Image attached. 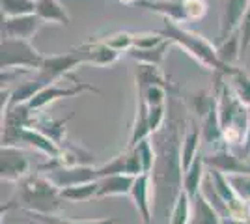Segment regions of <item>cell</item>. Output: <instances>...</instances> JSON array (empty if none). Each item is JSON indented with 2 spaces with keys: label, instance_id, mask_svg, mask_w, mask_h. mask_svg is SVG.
<instances>
[{
  "label": "cell",
  "instance_id": "d4e9b609",
  "mask_svg": "<svg viewBox=\"0 0 250 224\" xmlns=\"http://www.w3.org/2000/svg\"><path fill=\"white\" fill-rule=\"evenodd\" d=\"M217 53H219L220 62L228 67H233V64L239 60L241 56V34L235 32L233 36H229L228 40L219 43L217 47Z\"/></svg>",
  "mask_w": 250,
  "mask_h": 224
},
{
  "label": "cell",
  "instance_id": "52a82bcc",
  "mask_svg": "<svg viewBox=\"0 0 250 224\" xmlns=\"http://www.w3.org/2000/svg\"><path fill=\"white\" fill-rule=\"evenodd\" d=\"M81 92H95V94H99L97 88L86 84V82H81V81L77 79V82H75L73 86H67V88H62V86H58V84L45 86L42 92H38L26 105H28V108H30L32 112H40V110H43L45 107L52 105L54 101H58V99H62V97H73V96H77V94H81Z\"/></svg>",
  "mask_w": 250,
  "mask_h": 224
},
{
  "label": "cell",
  "instance_id": "4dcf8cb0",
  "mask_svg": "<svg viewBox=\"0 0 250 224\" xmlns=\"http://www.w3.org/2000/svg\"><path fill=\"white\" fill-rule=\"evenodd\" d=\"M167 120V105H159V107H147V123L151 135H155L161 131L163 123Z\"/></svg>",
  "mask_w": 250,
  "mask_h": 224
},
{
  "label": "cell",
  "instance_id": "7a4b0ae2",
  "mask_svg": "<svg viewBox=\"0 0 250 224\" xmlns=\"http://www.w3.org/2000/svg\"><path fill=\"white\" fill-rule=\"evenodd\" d=\"M167 38L168 41H172L174 45L181 47L185 53L194 58L202 67L211 69L213 73H224L231 75L235 67H228L220 62L219 53H217V47H213V43H209L204 36H200L196 32H190L187 28H183L181 24L165 19V26L159 30Z\"/></svg>",
  "mask_w": 250,
  "mask_h": 224
},
{
  "label": "cell",
  "instance_id": "83f0119b",
  "mask_svg": "<svg viewBox=\"0 0 250 224\" xmlns=\"http://www.w3.org/2000/svg\"><path fill=\"white\" fill-rule=\"evenodd\" d=\"M110 49H114L118 53H129L133 47H135V34L131 32H114V34H108L101 38Z\"/></svg>",
  "mask_w": 250,
  "mask_h": 224
},
{
  "label": "cell",
  "instance_id": "d6986e66",
  "mask_svg": "<svg viewBox=\"0 0 250 224\" xmlns=\"http://www.w3.org/2000/svg\"><path fill=\"white\" fill-rule=\"evenodd\" d=\"M200 142H202V127L192 123L185 133V137L181 139V172L188 170V166L198 157Z\"/></svg>",
  "mask_w": 250,
  "mask_h": 224
},
{
  "label": "cell",
  "instance_id": "5bb4252c",
  "mask_svg": "<svg viewBox=\"0 0 250 224\" xmlns=\"http://www.w3.org/2000/svg\"><path fill=\"white\" fill-rule=\"evenodd\" d=\"M138 6L163 15L167 21L177 22V24L179 22H187L185 0H140Z\"/></svg>",
  "mask_w": 250,
  "mask_h": 224
},
{
  "label": "cell",
  "instance_id": "836d02e7",
  "mask_svg": "<svg viewBox=\"0 0 250 224\" xmlns=\"http://www.w3.org/2000/svg\"><path fill=\"white\" fill-rule=\"evenodd\" d=\"M241 54L247 53V49L250 47V4H249V10L245 13V19L241 22Z\"/></svg>",
  "mask_w": 250,
  "mask_h": 224
},
{
  "label": "cell",
  "instance_id": "4fadbf2b",
  "mask_svg": "<svg viewBox=\"0 0 250 224\" xmlns=\"http://www.w3.org/2000/svg\"><path fill=\"white\" fill-rule=\"evenodd\" d=\"M43 21L36 15H22V17H11V19H4V38H13V40H24L30 41L32 38L38 34L42 28Z\"/></svg>",
  "mask_w": 250,
  "mask_h": 224
},
{
  "label": "cell",
  "instance_id": "f1b7e54d",
  "mask_svg": "<svg viewBox=\"0 0 250 224\" xmlns=\"http://www.w3.org/2000/svg\"><path fill=\"white\" fill-rule=\"evenodd\" d=\"M135 149L138 151V157L142 161V170L144 174H151L155 170V164H157V151L151 144V140L146 139L142 140L138 146H135Z\"/></svg>",
  "mask_w": 250,
  "mask_h": 224
},
{
  "label": "cell",
  "instance_id": "2e32d148",
  "mask_svg": "<svg viewBox=\"0 0 250 224\" xmlns=\"http://www.w3.org/2000/svg\"><path fill=\"white\" fill-rule=\"evenodd\" d=\"M21 142H26L34 149L42 151L43 155H47L49 159H56L62 153V146H58L52 139H49L45 133H42L36 127H26L21 133Z\"/></svg>",
  "mask_w": 250,
  "mask_h": 224
},
{
  "label": "cell",
  "instance_id": "ba28073f",
  "mask_svg": "<svg viewBox=\"0 0 250 224\" xmlns=\"http://www.w3.org/2000/svg\"><path fill=\"white\" fill-rule=\"evenodd\" d=\"M60 191L67 187H75L81 183L97 182V168L92 164H79V166H56L49 172H43Z\"/></svg>",
  "mask_w": 250,
  "mask_h": 224
},
{
  "label": "cell",
  "instance_id": "f546056e",
  "mask_svg": "<svg viewBox=\"0 0 250 224\" xmlns=\"http://www.w3.org/2000/svg\"><path fill=\"white\" fill-rule=\"evenodd\" d=\"M228 182L241 200L245 204H250V174H233V176H228Z\"/></svg>",
  "mask_w": 250,
  "mask_h": 224
},
{
  "label": "cell",
  "instance_id": "44dd1931",
  "mask_svg": "<svg viewBox=\"0 0 250 224\" xmlns=\"http://www.w3.org/2000/svg\"><path fill=\"white\" fill-rule=\"evenodd\" d=\"M170 45H174V43L167 40L165 43L157 45L153 49H131L127 54L135 60L136 64L157 65V67H161L163 60L167 58V53H168V49H170Z\"/></svg>",
  "mask_w": 250,
  "mask_h": 224
},
{
  "label": "cell",
  "instance_id": "30bf717a",
  "mask_svg": "<svg viewBox=\"0 0 250 224\" xmlns=\"http://www.w3.org/2000/svg\"><path fill=\"white\" fill-rule=\"evenodd\" d=\"M75 53L81 56L84 64H92V65H99V67H104V65H112L120 58V53L110 49L106 43L97 38V40H88V41L81 43L79 47L73 49Z\"/></svg>",
  "mask_w": 250,
  "mask_h": 224
},
{
  "label": "cell",
  "instance_id": "74e56055",
  "mask_svg": "<svg viewBox=\"0 0 250 224\" xmlns=\"http://www.w3.org/2000/svg\"><path fill=\"white\" fill-rule=\"evenodd\" d=\"M249 211H250V204H249Z\"/></svg>",
  "mask_w": 250,
  "mask_h": 224
},
{
  "label": "cell",
  "instance_id": "603a6c76",
  "mask_svg": "<svg viewBox=\"0 0 250 224\" xmlns=\"http://www.w3.org/2000/svg\"><path fill=\"white\" fill-rule=\"evenodd\" d=\"M97 191H99V182H90V183H81V185H75V187L62 189L60 196H62L65 202L83 204L92 200V198H97Z\"/></svg>",
  "mask_w": 250,
  "mask_h": 224
},
{
  "label": "cell",
  "instance_id": "9a60e30c",
  "mask_svg": "<svg viewBox=\"0 0 250 224\" xmlns=\"http://www.w3.org/2000/svg\"><path fill=\"white\" fill-rule=\"evenodd\" d=\"M135 180H136L135 176H127V174L99 178L97 180L99 182L97 198H106V196H131Z\"/></svg>",
  "mask_w": 250,
  "mask_h": 224
},
{
  "label": "cell",
  "instance_id": "d590c367",
  "mask_svg": "<svg viewBox=\"0 0 250 224\" xmlns=\"http://www.w3.org/2000/svg\"><path fill=\"white\" fill-rule=\"evenodd\" d=\"M120 4H125V6H131V4H138L140 0H118Z\"/></svg>",
  "mask_w": 250,
  "mask_h": 224
},
{
  "label": "cell",
  "instance_id": "ffe728a7",
  "mask_svg": "<svg viewBox=\"0 0 250 224\" xmlns=\"http://www.w3.org/2000/svg\"><path fill=\"white\" fill-rule=\"evenodd\" d=\"M190 224H224V219L209 205V202L204 198V194L198 192L192 198V221H190Z\"/></svg>",
  "mask_w": 250,
  "mask_h": 224
},
{
  "label": "cell",
  "instance_id": "e575fe53",
  "mask_svg": "<svg viewBox=\"0 0 250 224\" xmlns=\"http://www.w3.org/2000/svg\"><path fill=\"white\" fill-rule=\"evenodd\" d=\"M243 151H245V155H247V157H250V108H249V127H247V137H245Z\"/></svg>",
  "mask_w": 250,
  "mask_h": 224
},
{
  "label": "cell",
  "instance_id": "7c38bea8",
  "mask_svg": "<svg viewBox=\"0 0 250 224\" xmlns=\"http://www.w3.org/2000/svg\"><path fill=\"white\" fill-rule=\"evenodd\" d=\"M131 200L135 204L136 211L142 224H153V213H151V174H140L135 180Z\"/></svg>",
  "mask_w": 250,
  "mask_h": 224
},
{
  "label": "cell",
  "instance_id": "ac0fdd59",
  "mask_svg": "<svg viewBox=\"0 0 250 224\" xmlns=\"http://www.w3.org/2000/svg\"><path fill=\"white\" fill-rule=\"evenodd\" d=\"M36 15L43 22H56L62 26H69L71 22L67 10L58 0H36Z\"/></svg>",
  "mask_w": 250,
  "mask_h": 224
},
{
  "label": "cell",
  "instance_id": "3957f363",
  "mask_svg": "<svg viewBox=\"0 0 250 224\" xmlns=\"http://www.w3.org/2000/svg\"><path fill=\"white\" fill-rule=\"evenodd\" d=\"M17 198H19L17 204L19 207H22L24 213L54 217L62 211L63 198L60 196V189L45 174H36L22 180Z\"/></svg>",
  "mask_w": 250,
  "mask_h": 224
},
{
  "label": "cell",
  "instance_id": "7402d4cb",
  "mask_svg": "<svg viewBox=\"0 0 250 224\" xmlns=\"http://www.w3.org/2000/svg\"><path fill=\"white\" fill-rule=\"evenodd\" d=\"M190 221H192V198L181 189L176 202L172 204L168 224H190Z\"/></svg>",
  "mask_w": 250,
  "mask_h": 224
},
{
  "label": "cell",
  "instance_id": "8fae6325",
  "mask_svg": "<svg viewBox=\"0 0 250 224\" xmlns=\"http://www.w3.org/2000/svg\"><path fill=\"white\" fill-rule=\"evenodd\" d=\"M250 0H226L224 8L220 13V30L219 38L220 41L228 40L229 36L239 32L241 22L245 19V13L249 10Z\"/></svg>",
  "mask_w": 250,
  "mask_h": 224
},
{
  "label": "cell",
  "instance_id": "1f68e13d",
  "mask_svg": "<svg viewBox=\"0 0 250 224\" xmlns=\"http://www.w3.org/2000/svg\"><path fill=\"white\" fill-rule=\"evenodd\" d=\"M167 41V38L161 32H146V34H135V47L133 49H153L157 45Z\"/></svg>",
  "mask_w": 250,
  "mask_h": 224
},
{
  "label": "cell",
  "instance_id": "4316f807",
  "mask_svg": "<svg viewBox=\"0 0 250 224\" xmlns=\"http://www.w3.org/2000/svg\"><path fill=\"white\" fill-rule=\"evenodd\" d=\"M36 13V0H2V15L6 19Z\"/></svg>",
  "mask_w": 250,
  "mask_h": 224
},
{
  "label": "cell",
  "instance_id": "8992f818",
  "mask_svg": "<svg viewBox=\"0 0 250 224\" xmlns=\"http://www.w3.org/2000/svg\"><path fill=\"white\" fill-rule=\"evenodd\" d=\"M30 176V161L17 146H2L0 149V178L6 183H19Z\"/></svg>",
  "mask_w": 250,
  "mask_h": 224
},
{
  "label": "cell",
  "instance_id": "484cf974",
  "mask_svg": "<svg viewBox=\"0 0 250 224\" xmlns=\"http://www.w3.org/2000/svg\"><path fill=\"white\" fill-rule=\"evenodd\" d=\"M229 84H231V88H233V92H235V96L239 97V101L243 103V105H247V107L250 108V77L243 69H239V67H235L233 69V73L228 77Z\"/></svg>",
  "mask_w": 250,
  "mask_h": 224
},
{
  "label": "cell",
  "instance_id": "cb8c5ba5",
  "mask_svg": "<svg viewBox=\"0 0 250 224\" xmlns=\"http://www.w3.org/2000/svg\"><path fill=\"white\" fill-rule=\"evenodd\" d=\"M69 118L67 116L65 120H34V125L32 127L40 129L42 133H45L49 139H52L58 146H62V142H65V125H67V122H69ZM63 148V146H62Z\"/></svg>",
  "mask_w": 250,
  "mask_h": 224
},
{
  "label": "cell",
  "instance_id": "8d00e7d4",
  "mask_svg": "<svg viewBox=\"0 0 250 224\" xmlns=\"http://www.w3.org/2000/svg\"><path fill=\"white\" fill-rule=\"evenodd\" d=\"M243 224H250V221H249V223H243Z\"/></svg>",
  "mask_w": 250,
  "mask_h": 224
},
{
  "label": "cell",
  "instance_id": "6da1fadb",
  "mask_svg": "<svg viewBox=\"0 0 250 224\" xmlns=\"http://www.w3.org/2000/svg\"><path fill=\"white\" fill-rule=\"evenodd\" d=\"M226 77L228 75L215 73V79H217L215 96H217L219 123L226 144L228 146L241 144V148H243L245 137H247V127H249V107L241 103L231 84L224 82Z\"/></svg>",
  "mask_w": 250,
  "mask_h": 224
},
{
  "label": "cell",
  "instance_id": "d6a6232c",
  "mask_svg": "<svg viewBox=\"0 0 250 224\" xmlns=\"http://www.w3.org/2000/svg\"><path fill=\"white\" fill-rule=\"evenodd\" d=\"M185 13H187V21L204 19L208 13V2L206 0H185Z\"/></svg>",
  "mask_w": 250,
  "mask_h": 224
},
{
  "label": "cell",
  "instance_id": "9c48e42d",
  "mask_svg": "<svg viewBox=\"0 0 250 224\" xmlns=\"http://www.w3.org/2000/svg\"><path fill=\"white\" fill-rule=\"evenodd\" d=\"M208 170H219L224 176L233 174H250V163L243 157H237L229 148H222L217 151H211L204 157Z\"/></svg>",
  "mask_w": 250,
  "mask_h": 224
},
{
  "label": "cell",
  "instance_id": "5b68a950",
  "mask_svg": "<svg viewBox=\"0 0 250 224\" xmlns=\"http://www.w3.org/2000/svg\"><path fill=\"white\" fill-rule=\"evenodd\" d=\"M83 64L84 62L81 60V56L75 53L73 49L65 54H51V56H45L36 77L45 86L56 84L62 77H71V71Z\"/></svg>",
  "mask_w": 250,
  "mask_h": 224
},
{
  "label": "cell",
  "instance_id": "e0dca14e",
  "mask_svg": "<svg viewBox=\"0 0 250 224\" xmlns=\"http://www.w3.org/2000/svg\"><path fill=\"white\" fill-rule=\"evenodd\" d=\"M208 174V166H206V161L204 155L198 153V157L194 159V163L188 166V170L183 172V178H181V189L187 192L190 198H194L200 192L202 182Z\"/></svg>",
  "mask_w": 250,
  "mask_h": 224
},
{
  "label": "cell",
  "instance_id": "277c9868",
  "mask_svg": "<svg viewBox=\"0 0 250 224\" xmlns=\"http://www.w3.org/2000/svg\"><path fill=\"white\" fill-rule=\"evenodd\" d=\"M43 60L45 56L30 41L13 40V38L2 40V58H0L2 71H10V69L40 71Z\"/></svg>",
  "mask_w": 250,
  "mask_h": 224
}]
</instances>
